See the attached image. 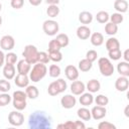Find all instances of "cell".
I'll return each instance as SVG.
<instances>
[{
	"mask_svg": "<svg viewBox=\"0 0 129 129\" xmlns=\"http://www.w3.org/2000/svg\"><path fill=\"white\" fill-rule=\"evenodd\" d=\"M57 127H58V128H70V129H73V128H75V123H74L73 121H67V122L63 123V124L57 125ZM75 129H76V128H75Z\"/></svg>",
	"mask_w": 129,
	"mask_h": 129,
	"instance_id": "7dc6e473",
	"label": "cell"
},
{
	"mask_svg": "<svg viewBox=\"0 0 129 129\" xmlns=\"http://www.w3.org/2000/svg\"><path fill=\"white\" fill-rule=\"evenodd\" d=\"M79 20L82 24H89L93 21V15L89 11H82L79 14Z\"/></svg>",
	"mask_w": 129,
	"mask_h": 129,
	"instance_id": "7402d4cb",
	"label": "cell"
},
{
	"mask_svg": "<svg viewBox=\"0 0 129 129\" xmlns=\"http://www.w3.org/2000/svg\"><path fill=\"white\" fill-rule=\"evenodd\" d=\"M10 5L14 9H20L24 5V0H11Z\"/></svg>",
	"mask_w": 129,
	"mask_h": 129,
	"instance_id": "bcb514c9",
	"label": "cell"
},
{
	"mask_svg": "<svg viewBox=\"0 0 129 129\" xmlns=\"http://www.w3.org/2000/svg\"><path fill=\"white\" fill-rule=\"evenodd\" d=\"M29 77L27 75L18 74L16 77H14V83L19 88H26L29 85Z\"/></svg>",
	"mask_w": 129,
	"mask_h": 129,
	"instance_id": "5bb4252c",
	"label": "cell"
},
{
	"mask_svg": "<svg viewBox=\"0 0 129 129\" xmlns=\"http://www.w3.org/2000/svg\"><path fill=\"white\" fill-rule=\"evenodd\" d=\"M77 115L80 119L84 120V121H90V119L92 118L91 116V111L89 109H87L86 107H82L77 111Z\"/></svg>",
	"mask_w": 129,
	"mask_h": 129,
	"instance_id": "603a6c76",
	"label": "cell"
},
{
	"mask_svg": "<svg viewBox=\"0 0 129 129\" xmlns=\"http://www.w3.org/2000/svg\"><path fill=\"white\" fill-rule=\"evenodd\" d=\"M16 75V70H15V67L14 64H8L6 63L4 67H3V76L6 80H12L14 79Z\"/></svg>",
	"mask_w": 129,
	"mask_h": 129,
	"instance_id": "2e32d148",
	"label": "cell"
},
{
	"mask_svg": "<svg viewBox=\"0 0 129 129\" xmlns=\"http://www.w3.org/2000/svg\"><path fill=\"white\" fill-rule=\"evenodd\" d=\"M26 99H27V96H26V93L23 92V91H15L12 95V104H13V107L18 110V111H22L26 108Z\"/></svg>",
	"mask_w": 129,
	"mask_h": 129,
	"instance_id": "3957f363",
	"label": "cell"
},
{
	"mask_svg": "<svg viewBox=\"0 0 129 129\" xmlns=\"http://www.w3.org/2000/svg\"><path fill=\"white\" fill-rule=\"evenodd\" d=\"M49 56L48 53H46L45 51H38V58H37V62H41V63H48L49 61Z\"/></svg>",
	"mask_w": 129,
	"mask_h": 129,
	"instance_id": "ab89813d",
	"label": "cell"
},
{
	"mask_svg": "<svg viewBox=\"0 0 129 129\" xmlns=\"http://www.w3.org/2000/svg\"><path fill=\"white\" fill-rule=\"evenodd\" d=\"M15 40L11 35H4L0 39V46L3 50H11L14 48Z\"/></svg>",
	"mask_w": 129,
	"mask_h": 129,
	"instance_id": "ba28073f",
	"label": "cell"
},
{
	"mask_svg": "<svg viewBox=\"0 0 129 129\" xmlns=\"http://www.w3.org/2000/svg\"><path fill=\"white\" fill-rule=\"evenodd\" d=\"M80 96L81 97H80L79 101H80L81 105H83L84 107L90 106L94 102V96L92 95V93H83Z\"/></svg>",
	"mask_w": 129,
	"mask_h": 129,
	"instance_id": "ac0fdd59",
	"label": "cell"
},
{
	"mask_svg": "<svg viewBox=\"0 0 129 129\" xmlns=\"http://www.w3.org/2000/svg\"><path fill=\"white\" fill-rule=\"evenodd\" d=\"M46 73H47L46 66L41 62H36L29 72V80L34 83H37L45 77Z\"/></svg>",
	"mask_w": 129,
	"mask_h": 129,
	"instance_id": "7a4b0ae2",
	"label": "cell"
},
{
	"mask_svg": "<svg viewBox=\"0 0 129 129\" xmlns=\"http://www.w3.org/2000/svg\"><path fill=\"white\" fill-rule=\"evenodd\" d=\"M86 58L89 59L90 61L94 62V61L98 58V52H97L96 50H94V49H90V50H88L87 53H86Z\"/></svg>",
	"mask_w": 129,
	"mask_h": 129,
	"instance_id": "ee69618b",
	"label": "cell"
},
{
	"mask_svg": "<svg viewBox=\"0 0 129 129\" xmlns=\"http://www.w3.org/2000/svg\"><path fill=\"white\" fill-rule=\"evenodd\" d=\"M42 29H43V32L46 34V35H49V36H53L56 34V32H58V29H59V26H58V23L52 19H49V20H45L42 24Z\"/></svg>",
	"mask_w": 129,
	"mask_h": 129,
	"instance_id": "8992f818",
	"label": "cell"
},
{
	"mask_svg": "<svg viewBox=\"0 0 129 129\" xmlns=\"http://www.w3.org/2000/svg\"><path fill=\"white\" fill-rule=\"evenodd\" d=\"M74 123H75V128H76V129H84V128L86 127L85 124H84L82 121H79V120H78V121H75Z\"/></svg>",
	"mask_w": 129,
	"mask_h": 129,
	"instance_id": "c3c4849f",
	"label": "cell"
},
{
	"mask_svg": "<svg viewBox=\"0 0 129 129\" xmlns=\"http://www.w3.org/2000/svg\"><path fill=\"white\" fill-rule=\"evenodd\" d=\"M17 61V55L14 52H8L7 54H5V62L8 64H14Z\"/></svg>",
	"mask_w": 129,
	"mask_h": 129,
	"instance_id": "74e56055",
	"label": "cell"
},
{
	"mask_svg": "<svg viewBox=\"0 0 129 129\" xmlns=\"http://www.w3.org/2000/svg\"><path fill=\"white\" fill-rule=\"evenodd\" d=\"M1 24H2V17L0 16V26H1Z\"/></svg>",
	"mask_w": 129,
	"mask_h": 129,
	"instance_id": "11a10c76",
	"label": "cell"
},
{
	"mask_svg": "<svg viewBox=\"0 0 129 129\" xmlns=\"http://www.w3.org/2000/svg\"><path fill=\"white\" fill-rule=\"evenodd\" d=\"M92 67H93V62L87 58L81 59L79 61V66H78V68L81 72H89L92 69Z\"/></svg>",
	"mask_w": 129,
	"mask_h": 129,
	"instance_id": "4316f807",
	"label": "cell"
},
{
	"mask_svg": "<svg viewBox=\"0 0 129 129\" xmlns=\"http://www.w3.org/2000/svg\"><path fill=\"white\" fill-rule=\"evenodd\" d=\"M118 31V25L112 22H107L105 25V32L108 35H115Z\"/></svg>",
	"mask_w": 129,
	"mask_h": 129,
	"instance_id": "83f0119b",
	"label": "cell"
},
{
	"mask_svg": "<svg viewBox=\"0 0 129 129\" xmlns=\"http://www.w3.org/2000/svg\"><path fill=\"white\" fill-rule=\"evenodd\" d=\"M54 82H55V84H56V87H57L59 93H62V92H64V91L67 90L68 85H67V82H66L63 79H57V80L54 81Z\"/></svg>",
	"mask_w": 129,
	"mask_h": 129,
	"instance_id": "7bdbcfd3",
	"label": "cell"
},
{
	"mask_svg": "<svg viewBox=\"0 0 129 129\" xmlns=\"http://www.w3.org/2000/svg\"><path fill=\"white\" fill-rule=\"evenodd\" d=\"M11 89V85L9 83V80H0V92L7 93Z\"/></svg>",
	"mask_w": 129,
	"mask_h": 129,
	"instance_id": "f35d334b",
	"label": "cell"
},
{
	"mask_svg": "<svg viewBox=\"0 0 129 129\" xmlns=\"http://www.w3.org/2000/svg\"><path fill=\"white\" fill-rule=\"evenodd\" d=\"M129 87V81H128V77H124V76H121L119 77L116 82H115V88L117 91L119 92H125L127 91Z\"/></svg>",
	"mask_w": 129,
	"mask_h": 129,
	"instance_id": "4fadbf2b",
	"label": "cell"
},
{
	"mask_svg": "<svg viewBox=\"0 0 129 129\" xmlns=\"http://www.w3.org/2000/svg\"><path fill=\"white\" fill-rule=\"evenodd\" d=\"M45 2L48 5H57L59 3V0H45Z\"/></svg>",
	"mask_w": 129,
	"mask_h": 129,
	"instance_id": "f5cc1de1",
	"label": "cell"
},
{
	"mask_svg": "<svg viewBox=\"0 0 129 129\" xmlns=\"http://www.w3.org/2000/svg\"><path fill=\"white\" fill-rule=\"evenodd\" d=\"M47 93L50 96H56V95L60 94L59 91H58V89H57V87H56L55 82H52V83H50L48 85V87H47Z\"/></svg>",
	"mask_w": 129,
	"mask_h": 129,
	"instance_id": "60d3db41",
	"label": "cell"
},
{
	"mask_svg": "<svg viewBox=\"0 0 129 129\" xmlns=\"http://www.w3.org/2000/svg\"><path fill=\"white\" fill-rule=\"evenodd\" d=\"M87 90L90 92V93H97L100 89H101V84L98 80L96 79H92L90 80L88 83H87V86H86Z\"/></svg>",
	"mask_w": 129,
	"mask_h": 129,
	"instance_id": "d6986e66",
	"label": "cell"
},
{
	"mask_svg": "<svg viewBox=\"0 0 129 129\" xmlns=\"http://www.w3.org/2000/svg\"><path fill=\"white\" fill-rule=\"evenodd\" d=\"M91 35V29L86 26V25H81L77 28V36L82 39V40H85V39H88Z\"/></svg>",
	"mask_w": 129,
	"mask_h": 129,
	"instance_id": "e0dca14e",
	"label": "cell"
},
{
	"mask_svg": "<svg viewBox=\"0 0 129 129\" xmlns=\"http://www.w3.org/2000/svg\"><path fill=\"white\" fill-rule=\"evenodd\" d=\"M108 55L110 57V59H113V60H118L122 57V52L120 50V48H117V49H113V50H109L108 51Z\"/></svg>",
	"mask_w": 129,
	"mask_h": 129,
	"instance_id": "d590c367",
	"label": "cell"
},
{
	"mask_svg": "<svg viewBox=\"0 0 129 129\" xmlns=\"http://www.w3.org/2000/svg\"><path fill=\"white\" fill-rule=\"evenodd\" d=\"M25 93H26V96L27 98L29 99H36L39 95V92H38V89L35 87V86H27L25 88Z\"/></svg>",
	"mask_w": 129,
	"mask_h": 129,
	"instance_id": "484cf974",
	"label": "cell"
},
{
	"mask_svg": "<svg viewBox=\"0 0 129 129\" xmlns=\"http://www.w3.org/2000/svg\"><path fill=\"white\" fill-rule=\"evenodd\" d=\"M41 2H42V0H29V3L32 6H38Z\"/></svg>",
	"mask_w": 129,
	"mask_h": 129,
	"instance_id": "f907efd6",
	"label": "cell"
},
{
	"mask_svg": "<svg viewBox=\"0 0 129 129\" xmlns=\"http://www.w3.org/2000/svg\"><path fill=\"white\" fill-rule=\"evenodd\" d=\"M64 75L68 80L73 82L79 78V70L77 67H75L73 64H69L64 69Z\"/></svg>",
	"mask_w": 129,
	"mask_h": 129,
	"instance_id": "8fae6325",
	"label": "cell"
},
{
	"mask_svg": "<svg viewBox=\"0 0 129 129\" xmlns=\"http://www.w3.org/2000/svg\"><path fill=\"white\" fill-rule=\"evenodd\" d=\"M55 39L57 40V42L59 43V45H60L61 47H66V46L69 45L70 38H69V36H68L66 33H59V34H57Z\"/></svg>",
	"mask_w": 129,
	"mask_h": 129,
	"instance_id": "f1b7e54d",
	"label": "cell"
},
{
	"mask_svg": "<svg viewBox=\"0 0 129 129\" xmlns=\"http://www.w3.org/2000/svg\"><path fill=\"white\" fill-rule=\"evenodd\" d=\"M76 103H77L76 97H74V95H71V94L64 95L60 99V104H61V106L64 109H72V108H74L76 106Z\"/></svg>",
	"mask_w": 129,
	"mask_h": 129,
	"instance_id": "9c48e42d",
	"label": "cell"
},
{
	"mask_svg": "<svg viewBox=\"0 0 129 129\" xmlns=\"http://www.w3.org/2000/svg\"><path fill=\"white\" fill-rule=\"evenodd\" d=\"M28 126L31 129H46L51 127L49 117L42 111H35L29 116Z\"/></svg>",
	"mask_w": 129,
	"mask_h": 129,
	"instance_id": "6da1fadb",
	"label": "cell"
},
{
	"mask_svg": "<svg viewBox=\"0 0 129 129\" xmlns=\"http://www.w3.org/2000/svg\"><path fill=\"white\" fill-rule=\"evenodd\" d=\"M1 9H2V5H1V3H0V11H1Z\"/></svg>",
	"mask_w": 129,
	"mask_h": 129,
	"instance_id": "9f6ffc18",
	"label": "cell"
},
{
	"mask_svg": "<svg viewBox=\"0 0 129 129\" xmlns=\"http://www.w3.org/2000/svg\"><path fill=\"white\" fill-rule=\"evenodd\" d=\"M117 71L120 76L129 77V63L127 61H121L117 64Z\"/></svg>",
	"mask_w": 129,
	"mask_h": 129,
	"instance_id": "cb8c5ba5",
	"label": "cell"
},
{
	"mask_svg": "<svg viewBox=\"0 0 129 129\" xmlns=\"http://www.w3.org/2000/svg\"><path fill=\"white\" fill-rule=\"evenodd\" d=\"M86 90V86L83 82L81 81H73L72 85H71V92L73 95H76V96H80L81 94H83Z\"/></svg>",
	"mask_w": 129,
	"mask_h": 129,
	"instance_id": "7c38bea8",
	"label": "cell"
},
{
	"mask_svg": "<svg viewBox=\"0 0 129 129\" xmlns=\"http://www.w3.org/2000/svg\"><path fill=\"white\" fill-rule=\"evenodd\" d=\"M30 70H31V64L28 61H26L24 58L17 62V72H18V74L28 75Z\"/></svg>",
	"mask_w": 129,
	"mask_h": 129,
	"instance_id": "9a60e30c",
	"label": "cell"
},
{
	"mask_svg": "<svg viewBox=\"0 0 129 129\" xmlns=\"http://www.w3.org/2000/svg\"><path fill=\"white\" fill-rule=\"evenodd\" d=\"M106 113H107V110L105 107L103 106H94L91 110V116L93 119L95 120H101L103 119L105 116H106Z\"/></svg>",
	"mask_w": 129,
	"mask_h": 129,
	"instance_id": "30bf717a",
	"label": "cell"
},
{
	"mask_svg": "<svg viewBox=\"0 0 129 129\" xmlns=\"http://www.w3.org/2000/svg\"><path fill=\"white\" fill-rule=\"evenodd\" d=\"M48 75L51 78H57L60 75V68L57 64H51L48 68Z\"/></svg>",
	"mask_w": 129,
	"mask_h": 129,
	"instance_id": "d6a6232c",
	"label": "cell"
},
{
	"mask_svg": "<svg viewBox=\"0 0 129 129\" xmlns=\"http://www.w3.org/2000/svg\"><path fill=\"white\" fill-rule=\"evenodd\" d=\"M4 62H5V54L2 50H0V68L4 64Z\"/></svg>",
	"mask_w": 129,
	"mask_h": 129,
	"instance_id": "681fc988",
	"label": "cell"
},
{
	"mask_svg": "<svg viewBox=\"0 0 129 129\" xmlns=\"http://www.w3.org/2000/svg\"><path fill=\"white\" fill-rule=\"evenodd\" d=\"M109 17L110 15L108 14L107 11H99L96 15V20L99 23H107L109 20Z\"/></svg>",
	"mask_w": 129,
	"mask_h": 129,
	"instance_id": "f546056e",
	"label": "cell"
},
{
	"mask_svg": "<svg viewBox=\"0 0 129 129\" xmlns=\"http://www.w3.org/2000/svg\"><path fill=\"white\" fill-rule=\"evenodd\" d=\"M114 8L119 13H125L128 10V2L126 0H116L114 2Z\"/></svg>",
	"mask_w": 129,
	"mask_h": 129,
	"instance_id": "44dd1931",
	"label": "cell"
},
{
	"mask_svg": "<svg viewBox=\"0 0 129 129\" xmlns=\"http://www.w3.org/2000/svg\"><path fill=\"white\" fill-rule=\"evenodd\" d=\"M94 100L96 102V105L103 106V107H106V105H108V103H109V99L105 95H98Z\"/></svg>",
	"mask_w": 129,
	"mask_h": 129,
	"instance_id": "836d02e7",
	"label": "cell"
},
{
	"mask_svg": "<svg viewBox=\"0 0 129 129\" xmlns=\"http://www.w3.org/2000/svg\"><path fill=\"white\" fill-rule=\"evenodd\" d=\"M122 55H123V57H124L125 61H127V62H128V61H129V49H126Z\"/></svg>",
	"mask_w": 129,
	"mask_h": 129,
	"instance_id": "816d5d0a",
	"label": "cell"
},
{
	"mask_svg": "<svg viewBox=\"0 0 129 129\" xmlns=\"http://www.w3.org/2000/svg\"><path fill=\"white\" fill-rule=\"evenodd\" d=\"M11 102V96L7 93H2L0 94V106L4 107L6 105H8Z\"/></svg>",
	"mask_w": 129,
	"mask_h": 129,
	"instance_id": "8d00e7d4",
	"label": "cell"
},
{
	"mask_svg": "<svg viewBox=\"0 0 129 129\" xmlns=\"http://www.w3.org/2000/svg\"><path fill=\"white\" fill-rule=\"evenodd\" d=\"M109 19L111 20V22H112V23L117 24V25H118V24H120V23H122V22H123V20H124L122 13H119V12L113 13V14L109 17Z\"/></svg>",
	"mask_w": 129,
	"mask_h": 129,
	"instance_id": "e575fe53",
	"label": "cell"
},
{
	"mask_svg": "<svg viewBox=\"0 0 129 129\" xmlns=\"http://www.w3.org/2000/svg\"><path fill=\"white\" fill-rule=\"evenodd\" d=\"M61 46L59 45V43L57 42V40L54 38V39H51L48 43V51H54V50H60Z\"/></svg>",
	"mask_w": 129,
	"mask_h": 129,
	"instance_id": "b9f144b4",
	"label": "cell"
},
{
	"mask_svg": "<svg viewBox=\"0 0 129 129\" xmlns=\"http://www.w3.org/2000/svg\"><path fill=\"white\" fill-rule=\"evenodd\" d=\"M106 48L107 50H113V49H117V48H120V42L117 38L115 37H110L107 39L106 41Z\"/></svg>",
	"mask_w": 129,
	"mask_h": 129,
	"instance_id": "d4e9b609",
	"label": "cell"
},
{
	"mask_svg": "<svg viewBox=\"0 0 129 129\" xmlns=\"http://www.w3.org/2000/svg\"><path fill=\"white\" fill-rule=\"evenodd\" d=\"M98 128L99 129H116V126L108 121H102L99 123Z\"/></svg>",
	"mask_w": 129,
	"mask_h": 129,
	"instance_id": "f6af8a7d",
	"label": "cell"
},
{
	"mask_svg": "<svg viewBox=\"0 0 129 129\" xmlns=\"http://www.w3.org/2000/svg\"><path fill=\"white\" fill-rule=\"evenodd\" d=\"M90 39H91V43L94 46H100L104 42V36L100 32H94L93 34H91Z\"/></svg>",
	"mask_w": 129,
	"mask_h": 129,
	"instance_id": "ffe728a7",
	"label": "cell"
},
{
	"mask_svg": "<svg viewBox=\"0 0 129 129\" xmlns=\"http://www.w3.org/2000/svg\"><path fill=\"white\" fill-rule=\"evenodd\" d=\"M48 56H49V59L54 62H58L62 59V53L60 52V50L48 51Z\"/></svg>",
	"mask_w": 129,
	"mask_h": 129,
	"instance_id": "1f68e13d",
	"label": "cell"
},
{
	"mask_svg": "<svg viewBox=\"0 0 129 129\" xmlns=\"http://www.w3.org/2000/svg\"><path fill=\"white\" fill-rule=\"evenodd\" d=\"M59 13V8L57 5H48V8L46 9V14L47 16L51 17V18H54L58 15Z\"/></svg>",
	"mask_w": 129,
	"mask_h": 129,
	"instance_id": "4dcf8cb0",
	"label": "cell"
},
{
	"mask_svg": "<svg viewBox=\"0 0 129 129\" xmlns=\"http://www.w3.org/2000/svg\"><path fill=\"white\" fill-rule=\"evenodd\" d=\"M98 66L101 74L104 77H110L114 74V66L107 57H100L98 59Z\"/></svg>",
	"mask_w": 129,
	"mask_h": 129,
	"instance_id": "5b68a950",
	"label": "cell"
},
{
	"mask_svg": "<svg viewBox=\"0 0 129 129\" xmlns=\"http://www.w3.org/2000/svg\"><path fill=\"white\" fill-rule=\"evenodd\" d=\"M8 121L12 126H21L24 122V116L22 113H20L18 110L11 111L8 115Z\"/></svg>",
	"mask_w": 129,
	"mask_h": 129,
	"instance_id": "52a82bcc",
	"label": "cell"
},
{
	"mask_svg": "<svg viewBox=\"0 0 129 129\" xmlns=\"http://www.w3.org/2000/svg\"><path fill=\"white\" fill-rule=\"evenodd\" d=\"M128 109H129V106H126V107H125V111H124V113H125V116H126V117H129Z\"/></svg>",
	"mask_w": 129,
	"mask_h": 129,
	"instance_id": "db71d44e",
	"label": "cell"
},
{
	"mask_svg": "<svg viewBox=\"0 0 129 129\" xmlns=\"http://www.w3.org/2000/svg\"><path fill=\"white\" fill-rule=\"evenodd\" d=\"M22 55L24 56V59L28 61L30 64H34L37 62L38 58V50L35 45L32 44H27L24 47V50L22 52Z\"/></svg>",
	"mask_w": 129,
	"mask_h": 129,
	"instance_id": "277c9868",
	"label": "cell"
}]
</instances>
